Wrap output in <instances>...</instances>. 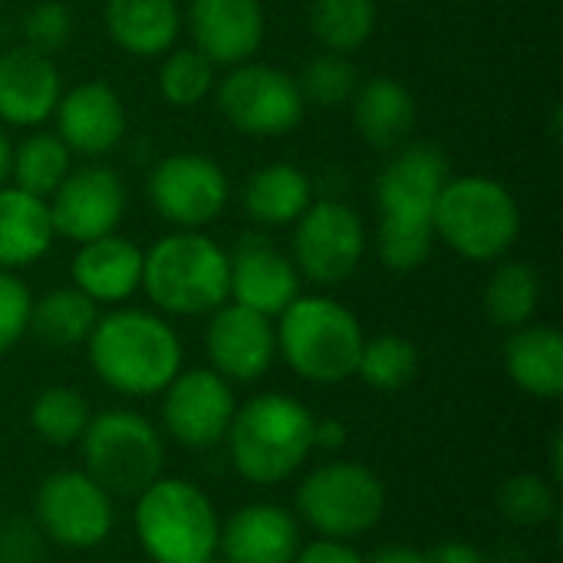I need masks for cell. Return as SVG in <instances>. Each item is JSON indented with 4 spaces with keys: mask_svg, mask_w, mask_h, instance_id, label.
<instances>
[{
    "mask_svg": "<svg viewBox=\"0 0 563 563\" xmlns=\"http://www.w3.org/2000/svg\"><path fill=\"white\" fill-rule=\"evenodd\" d=\"M449 158L432 142H406L376 178L379 261L393 274L419 271L435 247V205L449 181Z\"/></svg>",
    "mask_w": 563,
    "mask_h": 563,
    "instance_id": "cell-1",
    "label": "cell"
},
{
    "mask_svg": "<svg viewBox=\"0 0 563 563\" xmlns=\"http://www.w3.org/2000/svg\"><path fill=\"white\" fill-rule=\"evenodd\" d=\"M92 373L125 399L162 396V389L181 373V340L175 327L135 307H115L112 313H99L89 340Z\"/></svg>",
    "mask_w": 563,
    "mask_h": 563,
    "instance_id": "cell-2",
    "label": "cell"
},
{
    "mask_svg": "<svg viewBox=\"0 0 563 563\" xmlns=\"http://www.w3.org/2000/svg\"><path fill=\"white\" fill-rule=\"evenodd\" d=\"M313 412L287 393L251 396L224 435L231 468L257 488L290 482L313 455Z\"/></svg>",
    "mask_w": 563,
    "mask_h": 563,
    "instance_id": "cell-3",
    "label": "cell"
},
{
    "mask_svg": "<svg viewBox=\"0 0 563 563\" xmlns=\"http://www.w3.org/2000/svg\"><path fill=\"white\" fill-rule=\"evenodd\" d=\"M139 548L152 563H208L218 558L221 515L188 478L162 475L135 495Z\"/></svg>",
    "mask_w": 563,
    "mask_h": 563,
    "instance_id": "cell-4",
    "label": "cell"
},
{
    "mask_svg": "<svg viewBox=\"0 0 563 563\" xmlns=\"http://www.w3.org/2000/svg\"><path fill=\"white\" fill-rule=\"evenodd\" d=\"M277 356L313 386H336L356 376L363 327L350 307L323 294H300L277 317Z\"/></svg>",
    "mask_w": 563,
    "mask_h": 563,
    "instance_id": "cell-5",
    "label": "cell"
},
{
    "mask_svg": "<svg viewBox=\"0 0 563 563\" xmlns=\"http://www.w3.org/2000/svg\"><path fill=\"white\" fill-rule=\"evenodd\" d=\"M142 290L168 317L214 313L228 303V251L201 231H175L145 251Z\"/></svg>",
    "mask_w": 563,
    "mask_h": 563,
    "instance_id": "cell-6",
    "label": "cell"
},
{
    "mask_svg": "<svg viewBox=\"0 0 563 563\" xmlns=\"http://www.w3.org/2000/svg\"><path fill=\"white\" fill-rule=\"evenodd\" d=\"M435 241L465 261H501L521 234L518 198L488 175H449L435 205Z\"/></svg>",
    "mask_w": 563,
    "mask_h": 563,
    "instance_id": "cell-7",
    "label": "cell"
},
{
    "mask_svg": "<svg viewBox=\"0 0 563 563\" xmlns=\"http://www.w3.org/2000/svg\"><path fill=\"white\" fill-rule=\"evenodd\" d=\"M82 472L112 498H135L165 468V435L155 422L132 409L92 412L79 439Z\"/></svg>",
    "mask_w": 563,
    "mask_h": 563,
    "instance_id": "cell-8",
    "label": "cell"
},
{
    "mask_svg": "<svg viewBox=\"0 0 563 563\" xmlns=\"http://www.w3.org/2000/svg\"><path fill=\"white\" fill-rule=\"evenodd\" d=\"M294 508L297 521L313 528L317 538L356 541L383 521L386 485L369 465L333 459L303 475Z\"/></svg>",
    "mask_w": 563,
    "mask_h": 563,
    "instance_id": "cell-9",
    "label": "cell"
},
{
    "mask_svg": "<svg viewBox=\"0 0 563 563\" xmlns=\"http://www.w3.org/2000/svg\"><path fill=\"white\" fill-rule=\"evenodd\" d=\"M33 521L46 544L92 551L106 544L115 528V498L82 468H59L40 482Z\"/></svg>",
    "mask_w": 563,
    "mask_h": 563,
    "instance_id": "cell-10",
    "label": "cell"
},
{
    "mask_svg": "<svg viewBox=\"0 0 563 563\" xmlns=\"http://www.w3.org/2000/svg\"><path fill=\"white\" fill-rule=\"evenodd\" d=\"M218 109L221 115L251 139H277L300 125L303 119V92L297 79L267 63H241L218 82Z\"/></svg>",
    "mask_w": 563,
    "mask_h": 563,
    "instance_id": "cell-11",
    "label": "cell"
},
{
    "mask_svg": "<svg viewBox=\"0 0 563 563\" xmlns=\"http://www.w3.org/2000/svg\"><path fill=\"white\" fill-rule=\"evenodd\" d=\"M366 254V228L353 208L343 201H310V208L294 221L290 261L300 277L333 287L350 280Z\"/></svg>",
    "mask_w": 563,
    "mask_h": 563,
    "instance_id": "cell-12",
    "label": "cell"
},
{
    "mask_svg": "<svg viewBox=\"0 0 563 563\" xmlns=\"http://www.w3.org/2000/svg\"><path fill=\"white\" fill-rule=\"evenodd\" d=\"M234 409L238 399L224 376H218L211 366L181 369L162 389V435H168L181 449L208 452L224 442Z\"/></svg>",
    "mask_w": 563,
    "mask_h": 563,
    "instance_id": "cell-13",
    "label": "cell"
},
{
    "mask_svg": "<svg viewBox=\"0 0 563 563\" xmlns=\"http://www.w3.org/2000/svg\"><path fill=\"white\" fill-rule=\"evenodd\" d=\"M148 201L178 231L211 224L228 205V175L201 152H175L148 175Z\"/></svg>",
    "mask_w": 563,
    "mask_h": 563,
    "instance_id": "cell-14",
    "label": "cell"
},
{
    "mask_svg": "<svg viewBox=\"0 0 563 563\" xmlns=\"http://www.w3.org/2000/svg\"><path fill=\"white\" fill-rule=\"evenodd\" d=\"M46 205H49L56 238L86 244V241L112 234L122 224L129 195H125L119 172L106 165H86V168L69 172Z\"/></svg>",
    "mask_w": 563,
    "mask_h": 563,
    "instance_id": "cell-15",
    "label": "cell"
},
{
    "mask_svg": "<svg viewBox=\"0 0 563 563\" xmlns=\"http://www.w3.org/2000/svg\"><path fill=\"white\" fill-rule=\"evenodd\" d=\"M208 317L211 320L205 330V353L211 369L228 383L264 379L277 360L274 320L241 303H221Z\"/></svg>",
    "mask_w": 563,
    "mask_h": 563,
    "instance_id": "cell-16",
    "label": "cell"
},
{
    "mask_svg": "<svg viewBox=\"0 0 563 563\" xmlns=\"http://www.w3.org/2000/svg\"><path fill=\"white\" fill-rule=\"evenodd\" d=\"M300 297V274L271 238L241 234L228 254V300L264 317H280Z\"/></svg>",
    "mask_w": 563,
    "mask_h": 563,
    "instance_id": "cell-17",
    "label": "cell"
},
{
    "mask_svg": "<svg viewBox=\"0 0 563 563\" xmlns=\"http://www.w3.org/2000/svg\"><path fill=\"white\" fill-rule=\"evenodd\" d=\"M185 23L214 66H241L261 49L267 20L261 0H191Z\"/></svg>",
    "mask_w": 563,
    "mask_h": 563,
    "instance_id": "cell-18",
    "label": "cell"
},
{
    "mask_svg": "<svg viewBox=\"0 0 563 563\" xmlns=\"http://www.w3.org/2000/svg\"><path fill=\"white\" fill-rule=\"evenodd\" d=\"M53 119L63 145L89 158L109 155L122 142L129 125L122 96L102 79H89L63 92L53 109Z\"/></svg>",
    "mask_w": 563,
    "mask_h": 563,
    "instance_id": "cell-19",
    "label": "cell"
},
{
    "mask_svg": "<svg viewBox=\"0 0 563 563\" xmlns=\"http://www.w3.org/2000/svg\"><path fill=\"white\" fill-rule=\"evenodd\" d=\"M300 521L294 511L254 501L228 515L218 538V558L228 563H294L300 551Z\"/></svg>",
    "mask_w": 563,
    "mask_h": 563,
    "instance_id": "cell-20",
    "label": "cell"
},
{
    "mask_svg": "<svg viewBox=\"0 0 563 563\" xmlns=\"http://www.w3.org/2000/svg\"><path fill=\"white\" fill-rule=\"evenodd\" d=\"M59 96L63 79L53 56L26 43L0 53V122L36 129L53 115Z\"/></svg>",
    "mask_w": 563,
    "mask_h": 563,
    "instance_id": "cell-21",
    "label": "cell"
},
{
    "mask_svg": "<svg viewBox=\"0 0 563 563\" xmlns=\"http://www.w3.org/2000/svg\"><path fill=\"white\" fill-rule=\"evenodd\" d=\"M142 247L122 234H106L79 244L73 257V287L82 290L92 303H125L142 290Z\"/></svg>",
    "mask_w": 563,
    "mask_h": 563,
    "instance_id": "cell-22",
    "label": "cell"
},
{
    "mask_svg": "<svg viewBox=\"0 0 563 563\" xmlns=\"http://www.w3.org/2000/svg\"><path fill=\"white\" fill-rule=\"evenodd\" d=\"M106 30L112 43L132 56H165L181 33L178 0H106Z\"/></svg>",
    "mask_w": 563,
    "mask_h": 563,
    "instance_id": "cell-23",
    "label": "cell"
},
{
    "mask_svg": "<svg viewBox=\"0 0 563 563\" xmlns=\"http://www.w3.org/2000/svg\"><path fill=\"white\" fill-rule=\"evenodd\" d=\"M505 373L534 399L563 396V336L558 327L525 323L505 343Z\"/></svg>",
    "mask_w": 563,
    "mask_h": 563,
    "instance_id": "cell-24",
    "label": "cell"
},
{
    "mask_svg": "<svg viewBox=\"0 0 563 563\" xmlns=\"http://www.w3.org/2000/svg\"><path fill=\"white\" fill-rule=\"evenodd\" d=\"M53 218L46 198L16 185L0 188V271H23L53 247Z\"/></svg>",
    "mask_w": 563,
    "mask_h": 563,
    "instance_id": "cell-25",
    "label": "cell"
},
{
    "mask_svg": "<svg viewBox=\"0 0 563 563\" xmlns=\"http://www.w3.org/2000/svg\"><path fill=\"white\" fill-rule=\"evenodd\" d=\"M353 122L373 148H399L416 129V99L393 76H373L353 92Z\"/></svg>",
    "mask_w": 563,
    "mask_h": 563,
    "instance_id": "cell-26",
    "label": "cell"
},
{
    "mask_svg": "<svg viewBox=\"0 0 563 563\" xmlns=\"http://www.w3.org/2000/svg\"><path fill=\"white\" fill-rule=\"evenodd\" d=\"M313 201L310 175L297 165L274 162L257 168L244 185V211L264 228L294 224Z\"/></svg>",
    "mask_w": 563,
    "mask_h": 563,
    "instance_id": "cell-27",
    "label": "cell"
},
{
    "mask_svg": "<svg viewBox=\"0 0 563 563\" xmlns=\"http://www.w3.org/2000/svg\"><path fill=\"white\" fill-rule=\"evenodd\" d=\"M99 320V303H92L76 287H53L30 310V333L53 350L82 346Z\"/></svg>",
    "mask_w": 563,
    "mask_h": 563,
    "instance_id": "cell-28",
    "label": "cell"
},
{
    "mask_svg": "<svg viewBox=\"0 0 563 563\" xmlns=\"http://www.w3.org/2000/svg\"><path fill=\"white\" fill-rule=\"evenodd\" d=\"M485 313L505 330L534 323L541 307V274L528 261H505L485 284Z\"/></svg>",
    "mask_w": 563,
    "mask_h": 563,
    "instance_id": "cell-29",
    "label": "cell"
},
{
    "mask_svg": "<svg viewBox=\"0 0 563 563\" xmlns=\"http://www.w3.org/2000/svg\"><path fill=\"white\" fill-rule=\"evenodd\" d=\"M92 419L89 399L73 386H49L30 402V429L53 449L79 445Z\"/></svg>",
    "mask_w": 563,
    "mask_h": 563,
    "instance_id": "cell-30",
    "label": "cell"
},
{
    "mask_svg": "<svg viewBox=\"0 0 563 563\" xmlns=\"http://www.w3.org/2000/svg\"><path fill=\"white\" fill-rule=\"evenodd\" d=\"M69 148L63 145V139L56 132H30L16 148H13V185L36 195V198H49L63 178L73 172L69 168Z\"/></svg>",
    "mask_w": 563,
    "mask_h": 563,
    "instance_id": "cell-31",
    "label": "cell"
},
{
    "mask_svg": "<svg viewBox=\"0 0 563 563\" xmlns=\"http://www.w3.org/2000/svg\"><path fill=\"white\" fill-rule=\"evenodd\" d=\"M356 376L376 393H402L419 376V350L399 333H379L363 340Z\"/></svg>",
    "mask_w": 563,
    "mask_h": 563,
    "instance_id": "cell-32",
    "label": "cell"
},
{
    "mask_svg": "<svg viewBox=\"0 0 563 563\" xmlns=\"http://www.w3.org/2000/svg\"><path fill=\"white\" fill-rule=\"evenodd\" d=\"M376 13V0H310V30L330 53H353L373 36Z\"/></svg>",
    "mask_w": 563,
    "mask_h": 563,
    "instance_id": "cell-33",
    "label": "cell"
},
{
    "mask_svg": "<svg viewBox=\"0 0 563 563\" xmlns=\"http://www.w3.org/2000/svg\"><path fill=\"white\" fill-rule=\"evenodd\" d=\"M214 63L195 46H181L162 56L158 66V92L168 106L188 109L198 106L214 89Z\"/></svg>",
    "mask_w": 563,
    "mask_h": 563,
    "instance_id": "cell-34",
    "label": "cell"
},
{
    "mask_svg": "<svg viewBox=\"0 0 563 563\" xmlns=\"http://www.w3.org/2000/svg\"><path fill=\"white\" fill-rule=\"evenodd\" d=\"M498 511L515 528H544L558 518V485L544 475H515L498 488Z\"/></svg>",
    "mask_w": 563,
    "mask_h": 563,
    "instance_id": "cell-35",
    "label": "cell"
},
{
    "mask_svg": "<svg viewBox=\"0 0 563 563\" xmlns=\"http://www.w3.org/2000/svg\"><path fill=\"white\" fill-rule=\"evenodd\" d=\"M297 86H300L303 99L336 109V106H346L353 99V92L360 89V73L343 53H320L307 63Z\"/></svg>",
    "mask_w": 563,
    "mask_h": 563,
    "instance_id": "cell-36",
    "label": "cell"
},
{
    "mask_svg": "<svg viewBox=\"0 0 563 563\" xmlns=\"http://www.w3.org/2000/svg\"><path fill=\"white\" fill-rule=\"evenodd\" d=\"M73 13L59 0H40L23 16V43L53 56L73 40Z\"/></svg>",
    "mask_w": 563,
    "mask_h": 563,
    "instance_id": "cell-37",
    "label": "cell"
},
{
    "mask_svg": "<svg viewBox=\"0 0 563 563\" xmlns=\"http://www.w3.org/2000/svg\"><path fill=\"white\" fill-rule=\"evenodd\" d=\"M30 287L13 271H0V356L10 353L30 333Z\"/></svg>",
    "mask_w": 563,
    "mask_h": 563,
    "instance_id": "cell-38",
    "label": "cell"
},
{
    "mask_svg": "<svg viewBox=\"0 0 563 563\" xmlns=\"http://www.w3.org/2000/svg\"><path fill=\"white\" fill-rule=\"evenodd\" d=\"M46 538L33 518L0 521V563H43Z\"/></svg>",
    "mask_w": 563,
    "mask_h": 563,
    "instance_id": "cell-39",
    "label": "cell"
},
{
    "mask_svg": "<svg viewBox=\"0 0 563 563\" xmlns=\"http://www.w3.org/2000/svg\"><path fill=\"white\" fill-rule=\"evenodd\" d=\"M294 563H366V558L353 548V541H330V538H317L300 544Z\"/></svg>",
    "mask_w": 563,
    "mask_h": 563,
    "instance_id": "cell-40",
    "label": "cell"
},
{
    "mask_svg": "<svg viewBox=\"0 0 563 563\" xmlns=\"http://www.w3.org/2000/svg\"><path fill=\"white\" fill-rule=\"evenodd\" d=\"M426 563H488V558L468 544V541H442L429 551H422Z\"/></svg>",
    "mask_w": 563,
    "mask_h": 563,
    "instance_id": "cell-41",
    "label": "cell"
},
{
    "mask_svg": "<svg viewBox=\"0 0 563 563\" xmlns=\"http://www.w3.org/2000/svg\"><path fill=\"white\" fill-rule=\"evenodd\" d=\"M346 426L340 419H317L313 422V452H327L336 455L346 445Z\"/></svg>",
    "mask_w": 563,
    "mask_h": 563,
    "instance_id": "cell-42",
    "label": "cell"
},
{
    "mask_svg": "<svg viewBox=\"0 0 563 563\" xmlns=\"http://www.w3.org/2000/svg\"><path fill=\"white\" fill-rule=\"evenodd\" d=\"M366 563H426V558H422V551H416V548L393 544V548H383V551H376L373 558H366Z\"/></svg>",
    "mask_w": 563,
    "mask_h": 563,
    "instance_id": "cell-43",
    "label": "cell"
},
{
    "mask_svg": "<svg viewBox=\"0 0 563 563\" xmlns=\"http://www.w3.org/2000/svg\"><path fill=\"white\" fill-rule=\"evenodd\" d=\"M10 165H13V145H10V139H7V132L0 125V188L10 178Z\"/></svg>",
    "mask_w": 563,
    "mask_h": 563,
    "instance_id": "cell-44",
    "label": "cell"
},
{
    "mask_svg": "<svg viewBox=\"0 0 563 563\" xmlns=\"http://www.w3.org/2000/svg\"><path fill=\"white\" fill-rule=\"evenodd\" d=\"M208 563H228V561H224V558H211V561H208Z\"/></svg>",
    "mask_w": 563,
    "mask_h": 563,
    "instance_id": "cell-45",
    "label": "cell"
}]
</instances>
